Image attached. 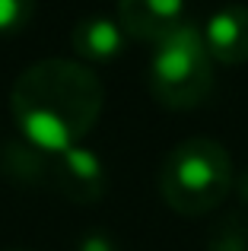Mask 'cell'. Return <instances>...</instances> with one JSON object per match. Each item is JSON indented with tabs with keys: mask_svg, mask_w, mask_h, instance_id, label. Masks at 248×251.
<instances>
[{
	"mask_svg": "<svg viewBox=\"0 0 248 251\" xmlns=\"http://www.w3.org/2000/svg\"><path fill=\"white\" fill-rule=\"evenodd\" d=\"M35 0H0V35H10L29 25Z\"/></svg>",
	"mask_w": 248,
	"mask_h": 251,
	"instance_id": "cell-10",
	"label": "cell"
},
{
	"mask_svg": "<svg viewBox=\"0 0 248 251\" xmlns=\"http://www.w3.org/2000/svg\"><path fill=\"white\" fill-rule=\"evenodd\" d=\"M0 169L6 178L19 184H45L48 181V153L32 143H6L0 156Z\"/></svg>",
	"mask_w": 248,
	"mask_h": 251,
	"instance_id": "cell-8",
	"label": "cell"
},
{
	"mask_svg": "<svg viewBox=\"0 0 248 251\" xmlns=\"http://www.w3.org/2000/svg\"><path fill=\"white\" fill-rule=\"evenodd\" d=\"M149 92L162 108L191 111L213 92V57L204 45V29L191 19L169 32L149 57Z\"/></svg>",
	"mask_w": 248,
	"mask_h": 251,
	"instance_id": "cell-3",
	"label": "cell"
},
{
	"mask_svg": "<svg viewBox=\"0 0 248 251\" xmlns=\"http://www.w3.org/2000/svg\"><path fill=\"white\" fill-rule=\"evenodd\" d=\"M207 251H248V216L226 213L207 235Z\"/></svg>",
	"mask_w": 248,
	"mask_h": 251,
	"instance_id": "cell-9",
	"label": "cell"
},
{
	"mask_svg": "<svg viewBox=\"0 0 248 251\" xmlns=\"http://www.w3.org/2000/svg\"><path fill=\"white\" fill-rule=\"evenodd\" d=\"M61 197L74 203H93L105 194V166L86 147L48 153V181Z\"/></svg>",
	"mask_w": 248,
	"mask_h": 251,
	"instance_id": "cell-4",
	"label": "cell"
},
{
	"mask_svg": "<svg viewBox=\"0 0 248 251\" xmlns=\"http://www.w3.org/2000/svg\"><path fill=\"white\" fill-rule=\"evenodd\" d=\"M10 251H16V248H10Z\"/></svg>",
	"mask_w": 248,
	"mask_h": 251,
	"instance_id": "cell-13",
	"label": "cell"
},
{
	"mask_svg": "<svg viewBox=\"0 0 248 251\" xmlns=\"http://www.w3.org/2000/svg\"><path fill=\"white\" fill-rule=\"evenodd\" d=\"M232 191V159L210 137H191L166 156L159 169V194L175 213L204 216Z\"/></svg>",
	"mask_w": 248,
	"mask_h": 251,
	"instance_id": "cell-2",
	"label": "cell"
},
{
	"mask_svg": "<svg viewBox=\"0 0 248 251\" xmlns=\"http://www.w3.org/2000/svg\"><path fill=\"white\" fill-rule=\"evenodd\" d=\"M200 29H204V45L213 61L229 64V67L248 61V6H220Z\"/></svg>",
	"mask_w": 248,
	"mask_h": 251,
	"instance_id": "cell-6",
	"label": "cell"
},
{
	"mask_svg": "<svg viewBox=\"0 0 248 251\" xmlns=\"http://www.w3.org/2000/svg\"><path fill=\"white\" fill-rule=\"evenodd\" d=\"M185 23V0H118V25L134 42H162Z\"/></svg>",
	"mask_w": 248,
	"mask_h": 251,
	"instance_id": "cell-5",
	"label": "cell"
},
{
	"mask_svg": "<svg viewBox=\"0 0 248 251\" xmlns=\"http://www.w3.org/2000/svg\"><path fill=\"white\" fill-rule=\"evenodd\" d=\"M239 197H242V203H248V172L239 178Z\"/></svg>",
	"mask_w": 248,
	"mask_h": 251,
	"instance_id": "cell-12",
	"label": "cell"
},
{
	"mask_svg": "<svg viewBox=\"0 0 248 251\" xmlns=\"http://www.w3.org/2000/svg\"><path fill=\"white\" fill-rule=\"evenodd\" d=\"M105 102L99 76L80 61L48 57L19 74L10 92L13 121L25 143L61 153L80 147V140L96 127Z\"/></svg>",
	"mask_w": 248,
	"mask_h": 251,
	"instance_id": "cell-1",
	"label": "cell"
},
{
	"mask_svg": "<svg viewBox=\"0 0 248 251\" xmlns=\"http://www.w3.org/2000/svg\"><path fill=\"white\" fill-rule=\"evenodd\" d=\"M70 45H74V51L83 61H112V57H118V51L124 45V32L115 19L89 16L74 25Z\"/></svg>",
	"mask_w": 248,
	"mask_h": 251,
	"instance_id": "cell-7",
	"label": "cell"
},
{
	"mask_svg": "<svg viewBox=\"0 0 248 251\" xmlns=\"http://www.w3.org/2000/svg\"><path fill=\"white\" fill-rule=\"evenodd\" d=\"M80 251H115V242L105 232H89L86 239H80Z\"/></svg>",
	"mask_w": 248,
	"mask_h": 251,
	"instance_id": "cell-11",
	"label": "cell"
}]
</instances>
